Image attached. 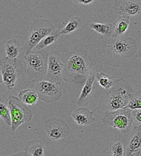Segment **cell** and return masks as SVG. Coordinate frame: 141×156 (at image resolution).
Instances as JSON below:
<instances>
[{
	"mask_svg": "<svg viewBox=\"0 0 141 156\" xmlns=\"http://www.w3.org/2000/svg\"><path fill=\"white\" fill-rule=\"evenodd\" d=\"M36 90L39 95L40 99L47 103L59 101L63 94L59 84L45 80L37 83Z\"/></svg>",
	"mask_w": 141,
	"mask_h": 156,
	"instance_id": "9c48e42d",
	"label": "cell"
},
{
	"mask_svg": "<svg viewBox=\"0 0 141 156\" xmlns=\"http://www.w3.org/2000/svg\"><path fill=\"white\" fill-rule=\"evenodd\" d=\"M113 11L119 16H136L141 14V0H115Z\"/></svg>",
	"mask_w": 141,
	"mask_h": 156,
	"instance_id": "8fae6325",
	"label": "cell"
},
{
	"mask_svg": "<svg viewBox=\"0 0 141 156\" xmlns=\"http://www.w3.org/2000/svg\"><path fill=\"white\" fill-rule=\"evenodd\" d=\"M61 31H59V30H57L55 29V31H52L51 34H49L48 36H46V37L43 39L41 42L38 44V45L36 46V51H41L45 47H47L49 45H52L53 43H55V41L59 40V38L61 36Z\"/></svg>",
	"mask_w": 141,
	"mask_h": 156,
	"instance_id": "7402d4cb",
	"label": "cell"
},
{
	"mask_svg": "<svg viewBox=\"0 0 141 156\" xmlns=\"http://www.w3.org/2000/svg\"><path fill=\"white\" fill-rule=\"evenodd\" d=\"M0 71L2 74V83L6 88L12 90L15 88L17 79L24 71V66L18 59H9L3 57L0 60Z\"/></svg>",
	"mask_w": 141,
	"mask_h": 156,
	"instance_id": "5b68a950",
	"label": "cell"
},
{
	"mask_svg": "<svg viewBox=\"0 0 141 156\" xmlns=\"http://www.w3.org/2000/svg\"><path fill=\"white\" fill-rule=\"evenodd\" d=\"M11 156H31L26 151H23V152H19V153L14 154H12Z\"/></svg>",
	"mask_w": 141,
	"mask_h": 156,
	"instance_id": "f1b7e54d",
	"label": "cell"
},
{
	"mask_svg": "<svg viewBox=\"0 0 141 156\" xmlns=\"http://www.w3.org/2000/svg\"><path fill=\"white\" fill-rule=\"evenodd\" d=\"M126 108H130V110L141 109V90L130 96V102Z\"/></svg>",
	"mask_w": 141,
	"mask_h": 156,
	"instance_id": "484cf974",
	"label": "cell"
},
{
	"mask_svg": "<svg viewBox=\"0 0 141 156\" xmlns=\"http://www.w3.org/2000/svg\"><path fill=\"white\" fill-rule=\"evenodd\" d=\"M133 88L123 78L116 80L107 93V105L111 111L126 108L132 95Z\"/></svg>",
	"mask_w": 141,
	"mask_h": 156,
	"instance_id": "3957f363",
	"label": "cell"
},
{
	"mask_svg": "<svg viewBox=\"0 0 141 156\" xmlns=\"http://www.w3.org/2000/svg\"><path fill=\"white\" fill-rule=\"evenodd\" d=\"M102 122L107 126L117 129L122 134H127L134 123L132 110L125 108L116 111H105L102 114Z\"/></svg>",
	"mask_w": 141,
	"mask_h": 156,
	"instance_id": "277c9868",
	"label": "cell"
},
{
	"mask_svg": "<svg viewBox=\"0 0 141 156\" xmlns=\"http://www.w3.org/2000/svg\"><path fill=\"white\" fill-rule=\"evenodd\" d=\"M0 116L7 125L12 126V116L9 107V99L3 94H0Z\"/></svg>",
	"mask_w": 141,
	"mask_h": 156,
	"instance_id": "ac0fdd59",
	"label": "cell"
},
{
	"mask_svg": "<svg viewBox=\"0 0 141 156\" xmlns=\"http://www.w3.org/2000/svg\"><path fill=\"white\" fill-rule=\"evenodd\" d=\"M81 25H82V23H81V20H80L79 17H72L70 20H69V22L67 23V25L65 26V27L61 30V34H70V33H72L73 31H77L81 27Z\"/></svg>",
	"mask_w": 141,
	"mask_h": 156,
	"instance_id": "603a6c76",
	"label": "cell"
},
{
	"mask_svg": "<svg viewBox=\"0 0 141 156\" xmlns=\"http://www.w3.org/2000/svg\"><path fill=\"white\" fill-rule=\"evenodd\" d=\"M97 79V74L93 70L88 75V79L84 83V86L82 92L79 95V99L77 101V105L79 107H86L93 100V83Z\"/></svg>",
	"mask_w": 141,
	"mask_h": 156,
	"instance_id": "4fadbf2b",
	"label": "cell"
},
{
	"mask_svg": "<svg viewBox=\"0 0 141 156\" xmlns=\"http://www.w3.org/2000/svg\"><path fill=\"white\" fill-rule=\"evenodd\" d=\"M73 2L78 3H81V4H83V5H88L90 3H93L95 0H72Z\"/></svg>",
	"mask_w": 141,
	"mask_h": 156,
	"instance_id": "83f0119b",
	"label": "cell"
},
{
	"mask_svg": "<svg viewBox=\"0 0 141 156\" xmlns=\"http://www.w3.org/2000/svg\"><path fill=\"white\" fill-rule=\"evenodd\" d=\"M90 28L102 35L103 37H112L114 32V24L110 23H93L90 24Z\"/></svg>",
	"mask_w": 141,
	"mask_h": 156,
	"instance_id": "ffe728a7",
	"label": "cell"
},
{
	"mask_svg": "<svg viewBox=\"0 0 141 156\" xmlns=\"http://www.w3.org/2000/svg\"><path fill=\"white\" fill-rule=\"evenodd\" d=\"M18 98L27 106L37 105L40 99L39 95L37 94V90L31 89V88H27V89L21 91L18 94Z\"/></svg>",
	"mask_w": 141,
	"mask_h": 156,
	"instance_id": "2e32d148",
	"label": "cell"
},
{
	"mask_svg": "<svg viewBox=\"0 0 141 156\" xmlns=\"http://www.w3.org/2000/svg\"><path fill=\"white\" fill-rule=\"evenodd\" d=\"M139 151H141V126H137L133 129L132 135L127 146L126 156H131Z\"/></svg>",
	"mask_w": 141,
	"mask_h": 156,
	"instance_id": "9a60e30c",
	"label": "cell"
},
{
	"mask_svg": "<svg viewBox=\"0 0 141 156\" xmlns=\"http://www.w3.org/2000/svg\"><path fill=\"white\" fill-rule=\"evenodd\" d=\"M6 57L9 59H17L21 53V44L17 39H11L5 45Z\"/></svg>",
	"mask_w": 141,
	"mask_h": 156,
	"instance_id": "d6986e66",
	"label": "cell"
},
{
	"mask_svg": "<svg viewBox=\"0 0 141 156\" xmlns=\"http://www.w3.org/2000/svg\"><path fill=\"white\" fill-rule=\"evenodd\" d=\"M132 115L134 122L139 124V126H141V109L132 110Z\"/></svg>",
	"mask_w": 141,
	"mask_h": 156,
	"instance_id": "4316f807",
	"label": "cell"
},
{
	"mask_svg": "<svg viewBox=\"0 0 141 156\" xmlns=\"http://www.w3.org/2000/svg\"><path fill=\"white\" fill-rule=\"evenodd\" d=\"M93 68L88 66L86 60L80 55H73L69 58L64 71V80L75 85L86 82Z\"/></svg>",
	"mask_w": 141,
	"mask_h": 156,
	"instance_id": "7a4b0ae2",
	"label": "cell"
},
{
	"mask_svg": "<svg viewBox=\"0 0 141 156\" xmlns=\"http://www.w3.org/2000/svg\"><path fill=\"white\" fill-rule=\"evenodd\" d=\"M28 38L25 44L26 51H33L38 44L45 38L46 36L51 34L55 30V27L51 23V21L38 18L33 21L29 27Z\"/></svg>",
	"mask_w": 141,
	"mask_h": 156,
	"instance_id": "8992f818",
	"label": "cell"
},
{
	"mask_svg": "<svg viewBox=\"0 0 141 156\" xmlns=\"http://www.w3.org/2000/svg\"><path fill=\"white\" fill-rule=\"evenodd\" d=\"M131 156H141V151H139V152H137V153H135Z\"/></svg>",
	"mask_w": 141,
	"mask_h": 156,
	"instance_id": "f546056e",
	"label": "cell"
},
{
	"mask_svg": "<svg viewBox=\"0 0 141 156\" xmlns=\"http://www.w3.org/2000/svg\"><path fill=\"white\" fill-rule=\"evenodd\" d=\"M130 16H126V15L119 16L118 19L114 24V32L112 35L113 38L122 37L124 35L130 25Z\"/></svg>",
	"mask_w": 141,
	"mask_h": 156,
	"instance_id": "e0dca14e",
	"label": "cell"
},
{
	"mask_svg": "<svg viewBox=\"0 0 141 156\" xmlns=\"http://www.w3.org/2000/svg\"><path fill=\"white\" fill-rule=\"evenodd\" d=\"M65 66L59 57L50 55L48 60V69L45 80L60 84L64 80Z\"/></svg>",
	"mask_w": 141,
	"mask_h": 156,
	"instance_id": "7c38bea8",
	"label": "cell"
},
{
	"mask_svg": "<svg viewBox=\"0 0 141 156\" xmlns=\"http://www.w3.org/2000/svg\"><path fill=\"white\" fill-rule=\"evenodd\" d=\"M45 131L50 139L59 140L69 135L70 128L64 120L52 117L45 122Z\"/></svg>",
	"mask_w": 141,
	"mask_h": 156,
	"instance_id": "30bf717a",
	"label": "cell"
},
{
	"mask_svg": "<svg viewBox=\"0 0 141 156\" xmlns=\"http://www.w3.org/2000/svg\"><path fill=\"white\" fill-rule=\"evenodd\" d=\"M124 145L121 140L111 143L110 145V154L111 156H124Z\"/></svg>",
	"mask_w": 141,
	"mask_h": 156,
	"instance_id": "d4e9b609",
	"label": "cell"
},
{
	"mask_svg": "<svg viewBox=\"0 0 141 156\" xmlns=\"http://www.w3.org/2000/svg\"><path fill=\"white\" fill-rule=\"evenodd\" d=\"M73 121L81 126H87L95 122L93 112L86 107H79L71 114Z\"/></svg>",
	"mask_w": 141,
	"mask_h": 156,
	"instance_id": "5bb4252c",
	"label": "cell"
},
{
	"mask_svg": "<svg viewBox=\"0 0 141 156\" xmlns=\"http://www.w3.org/2000/svg\"><path fill=\"white\" fill-rule=\"evenodd\" d=\"M25 151L31 156H44V144L39 140H33L26 144Z\"/></svg>",
	"mask_w": 141,
	"mask_h": 156,
	"instance_id": "44dd1931",
	"label": "cell"
},
{
	"mask_svg": "<svg viewBox=\"0 0 141 156\" xmlns=\"http://www.w3.org/2000/svg\"><path fill=\"white\" fill-rule=\"evenodd\" d=\"M108 47L112 53L125 58L134 56L138 50L136 40L124 36L114 38V41L108 45Z\"/></svg>",
	"mask_w": 141,
	"mask_h": 156,
	"instance_id": "ba28073f",
	"label": "cell"
},
{
	"mask_svg": "<svg viewBox=\"0 0 141 156\" xmlns=\"http://www.w3.org/2000/svg\"><path fill=\"white\" fill-rule=\"evenodd\" d=\"M50 55L48 52L43 51H26L24 60L27 66V76L31 81L38 83L45 80Z\"/></svg>",
	"mask_w": 141,
	"mask_h": 156,
	"instance_id": "6da1fadb",
	"label": "cell"
},
{
	"mask_svg": "<svg viewBox=\"0 0 141 156\" xmlns=\"http://www.w3.org/2000/svg\"><path fill=\"white\" fill-rule=\"evenodd\" d=\"M97 80L100 84L101 87H102L105 89H110L114 84L115 81L113 80V79L110 75H108L104 72H100L97 74Z\"/></svg>",
	"mask_w": 141,
	"mask_h": 156,
	"instance_id": "cb8c5ba5",
	"label": "cell"
},
{
	"mask_svg": "<svg viewBox=\"0 0 141 156\" xmlns=\"http://www.w3.org/2000/svg\"><path fill=\"white\" fill-rule=\"evenodd\" d=\"M9 107L11 112V129L12 131H16L23 123L31 122L33 118V112L18 98L14 96L9 97Z\"/></svg>",
	"mask_w": 141,
	"mask_h": 156,
	"instance_id": "52a82bcc",
	"label": "cell"
}]
</instances>
